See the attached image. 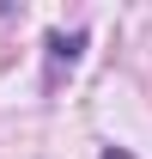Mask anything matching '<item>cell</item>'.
Masks as SVG:
<instances>
[{
    "instance_id": "cell-1",
    "label": "cell",
    "mask_w": 152,
    "mask_h": 159,
    "mask_svg": "<svg viewBox=\"0 0 152 159\" xmlns=\"http://www.w3.org/2000/svg\"><path fill=\"white\" fill-rule=\"evenodd\" d=\"M49 55H55V61H67V67H73V61L85 55V31H67V37H61V31H55V37H49Z\"/></svg>"
},
{
    "instance_id": "cell-2",
    "label": "cell",
    "mask_w": 152,
    "mask_h": 159,
    "mask_svg": "<svg viewBox=\"0 0 152 159\" xmlns=\"http://www.w3.org/2000/svg\"><path fill=\"white\" fill-rule=\"evenodd\" d=\"M103 159H134V153H128V147H103Z\"/></svg>"
}]
</instances>
